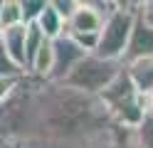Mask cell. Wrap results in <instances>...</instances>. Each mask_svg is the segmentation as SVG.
I'll return each mask as SVG.
<instances>
[{
    "instance_id": "1",
    "label": "cell",
    "mask_w": 153,
    "mask_h": 148,
    "mask_svg": "<svg viewBox=\"0 0 153 148\" xmlns=\"http://www.w3.org/2000/svg\"><path fill=\"white\" fill-rule=\"evenodd\" d=\"M97 96H99L101 106L106 109V114L123 128H133L143 118V114H146L143 94L133 86L126 67H121V72L114 77L109 82V86Z\"/></svg>"
},
{
    "instance_id": "2",
    "label": "cell",
    "mask_w": 153,
    "mask_h": 148,
    "mask_svg": "<svg viewBox=\"0 0 153 148\" xmlns=\"http://www.w3.org/2000/svg\"><path fill=\"white\" fill-rule=\"evenodd\" d=\"M121 67H123V62H119V59H106V57H99L94 52H87L69 69V74H67L59 84L74 89V91L97 96L109 86L111 79L121 72Z\"/></svg>"
},
{
    "instance_id": "3",
    "label": "cell",
    "mask_w": 153,
    "mask_h": 148,
    "mask_svg": "<svg viewBox=\"0 0 153 148\" xmlns=\"http://www.w3.org/2000/svg\"><path fill=\"white\" fill-rule=\"evenodd\" d=\"M133 25V10H111V13L104 17L101 30L97 35V47H94V54L106 57V59H119L123 57V49L128 42V32Z\"/></svg>"
},
{
    "instance_id": "4",
    "label": "cell",
    "mask_w": 153,
    "mask_h": 148,
    "mask_svg": "<svg viewBox=\"0 0 153 148\" xmlns=\"http://www.w3.org/2000/svg\"><path fill=\"white\" fill-rule=\"evenodd\" d=\"M84 54H87V52H84L69 35L54 37L52 39V72H50V77H47V82L59 84L62 79L69 74V69L79 62Z\"/></svg>"
},
{
    "instance_id": "5",
    "label": "cell",
    "mask_w": 153,
    "mask_h": 148,
    "mask_svg": "<svg viewBox=\"0 0 153 148\" xmlns=\"http://www.w3.org/2000/svg\"><path fill=\"white\" fill-rule=\"evenodd\" d=\"M148 54H153V27L148 22H143V20L133 13V25H131L128 42H126L121 62L128 64L133 59H141V57H148Z\"/></svg>"
},
{
    "instance_id": "6",
    "label": "cell",
    "mask_w": 153,
    "mask_h": 148,
    "mask_svg": "<svg viewBox=\"0 0 153 148\" xmlns=\"http://www.w3.org/2000/svg\"><path fill=\"white\" fill-rule=\"evenodd\" d=\"M104 17L89 7H74V13L64 20V35H99Z\"/></svg>"
},
{
    "instance_id": "7",
    "label": "cell",
    "mask_w": 153,
    "mask_h": 148,
    "mask_svg": "<svg viewBox=\"0 0 153 148\" xmlns=\"http://www.w3.org/2000/svg\"><path fill=\"white\" fill-rule=\"evenodd\" d=\"M0 45H3V49L13 57V62H17L25 69V22L13 25V27H3Z\"/></svg>"
},
{
    "instance_id": "8",
    "label": "cell",
    "mask_w": 153,
    "mask_h": 148,
    "mask_svg": "<svg viewBox=\"0 0 153 148\" xmlns=\"http://www.w3.org/2000/svg\"><path fill=\"white\" fill-rule=\"evenodd\" d=\"M123 67H126L133 86H136L141 94H146L148 89L153 86V54L141 57V59H133V62L123 64Z\"/></svg>"
},
{
    "instance_id": "9",
    "label": "cell",
    "mask_w": 153,
    "mask_h": 148,
    "mask_svg": "<svg viewBox=\"0 0 153 148\" xmlns=\"http://www.w3.org/2000/svg\"><path fill=\"white\" fill-rule=\"evenodd\" d=\"M25 72H30L32 77L47 82V77L52 72V39H42V45L37 47V52L32 54L30 62H27Z\"/></svg>"
},
{
    "instance_id": "10",
    "label": "cell",
    "mask_w": 153,
    "mask_h": 148,
    "mask_svg": "<svg viewBox=\"0 0 153 148\" xmlns=\"http://www.w3.org/2000/svg\"><path fill=\"white\" fill-rule=\"evenodd\" d=\"M35 25L40 27V32L47 39H54V37L64 35V17L57 13L50 3H45V7L40 10V15L35 17Z\"/></svg>"
},
{
    "instance_id": "11",
    "label": "cell",
    "mask_w": 153,
    "mask_h": 148,
    "mask_svg": "<svg viewBox=\"0 0 153 148\" xmlns=\"http://www.w3.org/2000/svg\"><path fill=\"white\" fill-rule=\"evenodd\" d=\"M136 148H153V111H146L143 118L131 128Z\"/></svg>"
},
{
    "instance_id": "12",
    "label": "cell",
    "mask_w": 153,
    "mask_h": 148,
    "mask_svg": "<svg viewBox=\"0 0 153 148\" xmlns=\"http://www.w3.org/2000/svg\"><path fill=\"white\" fill-rule=\"evenodd\" d=\"M42 39H47V37L40 32V27H37L35 22H27L25 25V67L32 59V54L37 52V47L42 45Z\"/></svg>"
},
{
    "instance_id": "13",
    "label": "cell",
    "mask_w": 153,
    "mask_h": 148,
    "mask_svg": "<svg viewBox=\"0 0 153 148\" xmlns=\"http://www.w3.org/2000/svg\"><path fill=\"white\" fill-rule=\"evenodd\" d=\"M22 22L20 3L17 0H3V10H0V27H13Z\"/></svg>"
},
{
    "instance_id": "14",
    "label": "cell",
    "mask_w": 153,
    "mask_h": 148,
    "mask_svg": "<svg viewBox=\"0 0 153 148\" xmlns=\"http://www.w3.org/2000/svg\"><path fill=\"white\" fill-rule=\"evenodd\" d=\"M22 74H25V69L17 62H13V57L3 49V45H0V77H15V79H20Z\"/></svg>"
},
{
    "instance_id": "15",
    "label": "cell",
    "mask_w": 153,
    "mask_h": 148,
    "mask_svg": "<svg viewBox=\"0 0 153 148\" xmlns=\"http://www.w3.org/2000/svg\"><path fill=\"white\" fill-rule=\"evenodd\" d=\"M20 3V13H22V22H35V17L40 15V10L45 7L47 0H17Z\"/></svg>"
},
{
    "instance_id": "16",
    "label": "cell",
    "mask_w": 153,
    "mask_h": 148,
    "mask_svg": "<svg viewBox=\"0 0 153 148\" xmlns=\"http://www.w3.org/2000/svg\"><path fill=\"white\" fill-rule=\"evenodd\" d=\"M76 5L79 7H89V10H94V13H99L101 17H106L111 10H116L109 0H76Z\"/></svg>"
},
{
    "instance_id": "17",
    "label": "cell",
    "mask_w": 153,
    "mask_h": 148,
    "mask_svg": "<svg viewBox=\"0 0 153 148\" xmlns=\"http://www.w3.org/2000/svg\"><path fill=\"white\" fill-rule=\"evenodd\" d=\"M20 79H15V77H0V104H5L7 99L13 96V91L17 89V82H20Z\"/></svg>"
},
{
    "instance_id": "18",
    "label": "cell",
    "mask_w": 153,
    "mask_h": 148,
    "mask_svg": "<svg viewBox=\"0 0 153 148\" xmlns=\"http://www.w3.org/2000/svg\"><path fill=\"white\" fill-rule=\"evenodd\" d=\"M47 3H50L57 13H59L64 20L69 17L72 13H74V7H76V0H47Z\"/></svg>"
},
{
    "instance_id": "19",
    "label": "cell",
    "mask_w": 153,
    "mask_h": 148,
    "mask_svg": "<svg viewBox=\"0 0 153 148\" xmlns=\"http://www.w3.org/2000/svg\"><path fill=\"white\" fill-rule=\"evenodd\" d=\"M143 22H148L151 27H153V3H148V5H143V7H138V10H133Z\"/></svg>"
},
{
    "instance_id": "20",
    "label": "cell",
    "mask_w": 153,
    "mask_h": 148,
    "mask_svg": "<svg viewBox=\"0 0 153 148\" xmlns=\"http://www.w3.org/2000/svg\"><path fill=\"white\" fill-rule=\"evenodd\" d=\"M143 101H146V111H153V86L143 94Z\"/></svg>"
},
{
    "instance_id": "21",
    "label": "cell",
    "mask_w": 153,
    "mask_h": 148,
    "mask_svg": "<svg viewBox=\"0 0 153 148\" xmlns=\"http://www.w3.org/2000/svg\"><path fill=\"white\" fill-rule=\"evenodd\" d=\"M148 3H153V0H128V7H131V10H138V7L148 5Z\"/></svg>"
},
{
    "instance_id": "22",
    "label": "cell",
    "mask_w": 153,
    "mask_h": 148,
    "mask_svg": "<svg viewBox=\"0 0 153 148\" xmlns=\"http://www.w3.org/2000/svg\"><path fill=\"white\" fill-rule=\"evenodd\" d=\"M109 3L116 7V10H126L128 7V0H109Z\"/></svg>"
},
{
    "instance_id": "23",
    "label": "cell",
    "mask_w": 153,
    "mask_h": 148,
    "mask_svg": "<svg viewBox=\"0 0 153 148\" xmlns=\"http://www.w3.org/2000/svg\"><path fill=\"white\" fill-rule=\"evenodd\" d=\"M0 10H3V0H0Z\"/></svg>"
},
{
    "instance_id": "24",
    "label": "cell",
    "mask_w": 153,
    "mask_h": 148,
    "mask_svg": "<svg viewBox=\"0 0 153 148\" xmlns=\"http://www.w3.org/2000/svg\"><path fill=\"white\" fill-rule=\"evenodd\" d=\"M0 35H3V27H0Z\"/></svg>"
}]
</instances>
